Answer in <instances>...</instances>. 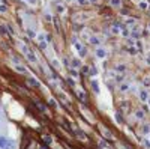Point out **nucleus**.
Listing matches in <instances>:
<instances>
[{
  "label": "nucleus",
  "mask_w": 150,
  "mask_h": 149,
  "mask_svg": "<svg viewBox=\"0 0 150 149\" xmlns=\"http://www.w3.org/2000/svg\"><path fill=\"white\" fill-rule=\"evenodd\" d=\"M0 149H14V142L5 136H0Z\"/></svg>",
  "instance_id": "nucleus-1"
},
{
  "label": "nucleus",
  "mask_w": 150,
  "mask_h": 149,
  "mask_svg": "<svg viewBox=\"0 0 150 149\" xmlns=\"http://www.w3.org/2000/svg\"><path fill=\"white\" fill-rule=\"evenodd\" d=\"M23 53L26 54V59L29 60V62H36V56H35V53L33 51H30L29 50V47H26V45H23Z\"/></svg>",
  "instance_id": "nucleus-2"
},
{
  "label": "nucleus",
  "mask_w": 150,
  "mask_h": 149,
  "mask_svg": "<svg viewBox=\"0 0 150 149\" xmlns=\"http://www.w3.org/2000/svg\"><path fill=\"white\" fill-rule=\"evenodd\" d=\"M27 83H29L32 87H39V81L36 80V78H33V77H29V78H27Z\"/></svg>",
  "instance_id": "nucleus-3"
},
{
  "label": "nucleus",
  "mask_w": 150,
  "mask_h": 149,
  "mask_svg": "<svg viewBox=\"0 0 150 149\" xmlns=\"http://www.w3.org/2000/svg\"><path fill=\"white\" fill-rule=\"evenodd\" d=\"M77 96H78V100H80V101H83V102H86V101H87V96H86V93H84V92H81V91H78V92H77Z\"/></svg>",
  "instance_id": "nucleus-4"
},
{
  "label": "nucleus",
  "mask_w": 150,
  "mask_h": 149,
  "mask_svg": "<svg viewBox=\"0 0 150 149\" xmlns=\"http://www.w3.org/2000/svg\"><path fill=\"white\" fill-rule=\"evenodd\" d=\"M90 84H92V89H93L96 93H98V92H99V83L96 81V80H92V83H90Z\"/></svg>",
  "instance_id": "nucleus-5"
},
{
  "label": "nucleus",
  "mask_w": 150,
  "mask_h": 149,
  "mask_svg": "<svg viewBox=\"0 0 150 149\" xmlns=\"http://www.w3.org/2000/svg\"><path fill=\"white\" fill-rule=\"evenodd\" d=\"M140 98H141V101H149V93L146 91H141L140 92Z\"/></svg>",
  "instance_id": "nucleus-6"
},
{
  "label": "nucleus",
  "mask_w": 150,
  "mask_h": 149,
  "mask_svg": "<svg viewBox=\"0 0 150 149\" xmlns=\"http://www.w3.org/2000/svg\"><path fill=\"white\" fill-rule=\"evenodd\" d=\"M96 56H98V57H101V59H104L105 56H107V53H105V50H102V48H98V50H96Z\"/></svg>",
  "instance_id": "nucleus-7"
},
{
  "label": "nucleus",
  "mask_w": 150,
  "mask_h": 149,
  "mask_svg": "<svg viewBox=\"0 0 150 149\" xmlns=\"http://www.w3.org/2000/svg\"><path fill=\"white\" fill-rule=\"evenodd\" d=\"M15 71H18L21 74H26V72H27V69H26L24 66H21V65H15Z\"/></svg>",
  "instance_id": "nucleus-8"
},
{
  "label": "nucleus",
  "mask_w": 150,
  "mask_h": 149,
  "mask_svg": "<svg viewBox=\"0 0 150 149\" xmlns=\"http://www.w3.org/2000/svg\"><path fill=\"white\" fill-rule=\"evenodd\" d=\"M0 33L3 35V36H8V30H6V24L5 26H0Z\"/></svg>",
  "instance_id": "nucleus-9"
},
{
  "label": "nucleus",
  "mask_w": 150,
  "mask_h": 149,
  "mask_svg": "<svg viewBox=\"0 0 150 149\" xmlns=\"http://www.w3.org/2000/svg\"><path fill=\"white\" fill-rule=\"evenodd\" d=\"M90 42L95 44V45H98V44H101V39L99 38H90Z\"/></svg>",
  "instance_id": "nucleus-10"
},
{
  "label": "nucleus",
  "mask_w": 150,
  "mask_h": 149,
  "mask_svg": "<svg viewBox=\"0 0 150 149\" xmlns=\"http://www.w3.org/2000/svg\"><path fill=\"white\" fill-rule=\"evenodd\" d=\"M150 133V125H144L143 127V134H149Z\"/></svg>",
  "instance_id": "nucleus-11"
},
{
  "label": "nucleus",
  "mask_w": 150,
  "mask_h": 149,
  "mask_svg": "<svg viewBox=\"0 0 150 149\" xmlns=\"http://www.w3.org/2000/svg\"><path fill=\"white\" fill-rule=\"evenodd\" d=\"M135 115H137V118H138V119H143V118H144V113L141 111V110H138V111L135 113Z\"/></svg>",
  "instance_id": "nucleus-12"
},
{
  "label": "nucleus",
  "mask_w": 150,
  "mask_h": 149,
  "mask_svg": "<svg viewBox=\"0 0 150 149\" xmlns=\"http://www.w3.org/2000/svg\"><path fill=\"white\" fill-rule=\"evenodd\" d=\"M111 5H113V6H120L122 2H120V0H111Z\"/></svg>",
  "instance_id": "nucleus-13"
},
{
  "label": "nucleus",
  "mask_w": 150,
  "mask_h": 149,
  "mask_svg": "<svg viewBox=\"0 0 150 149\" xmlns=\"http://www.w3.org/2000/svg\"><path fill=\"white\" fill-rule=\"evenodd\" d=\"M47 44H48V42H44V41H41V44H39L41 50H45V48H47Z\"/></svg>",
  "instance_id": "nucleus-14"
},
{
  "label": "nucleus",
  "mask_w": 150,
  "mask_h": 149,
  "mask_svg": "<svg viewBox=\"0 0 150 149\" xmlns=\"http://www.w3.org/2000/svg\"><path fill=\"white\" fill-rule=\"evenodd\" d=\"M104 136H105V137H108V139H111V134H110V131H108V130H104Z\"/></svg>",
  "instance_id": "nucleus-15"
},
{
  "label": "nucleus",
  "mask_w": 150,
  "mask_h": 149,
  "mask_svg": "<svg viewBox=\"0 0 150 149\" xmlns=\"http://www.w3.org/2000/svg\"><path fill=\"white\" fill-rule=\"evenodd\" d=\"M143 145H144V146H146L147 149H150V142H149V140H147V139H146V140H144V142H143Z\"/></svg>",
  "instance_id": "nucleus-16"
},
{
  "label": "nucleus",
  "mask_w": 150,
  "mask_h": 149,
  "mask_svg": "<svg viewBox=\"0 0 150 149\" xmlns=\"http://www.w3.org/2000/svg\"><path fill=\"white\" fill-rule=\"evenodd\" d=\"M128 87H129V86H128V84L125 83V84H122V86H120V91H126Z\"/></svg>",
  "instance_id": "nucleus-17"
},
{
  "label": "nucleus",
  "mask_w": 150,
  "mask_h": 149,
  "mask_svg": "<svg viewBox=\"0 0 150 149\" xmlns=\"http://www.w3.org/2000/svg\"><path fill=\"white\" fill-rule=\"evenodd\" d=\"M125 69H126V68L123 66V65H119V66H117V71H122V72H123V71H125Z\"/></svg>",
  "instance_id": "nucleus-18"
},
{
  "label": "nucleus",
  "mask_w": 150,
  "mask_h": 149,
  "mask_svg": "<svg viewBox=\"0 0 150 149\" xmlns=\"http://www.w3.org/2000/svg\"><path fill=\"white\" fill-rule=\"evenodd\" d=\"M78 137H80V139H86V134H83V131H78Z\"/></svg>",
  "instance_id": "nucleus-19"
},
{
  "label": "nucleus",
  "mask_w": 150,
  "mask_h": 149,
  "mask_svg": "<svg viewBox=\"0 0 150 149\" xmlns=\"http://www.w3.org/2000/svg\"><path fill=\"white\" fill-rule=\"evenodd\" d=\"M90 74H92V75H96V74H98V71H96L95 68H90Z\"/></svg>",
  "instance_id": "nucleus-20"
},
{
  "label": "nucleus",
  "mask_w": 150,
  "mask_h": 149,
  "mask_svg": "<svg viewBox=\"0 0 150 149\" xmlns=\"http://www.w3.org/2000/svg\"><path fill=\"white\" fill-rule=\"evenodd\" d=\"M0 12H6V6L5 5H0Z\"/></svg>",
  "instance_id": "nucleus-21"
},
{
  "label": "nucleus",
  "mask_w": 150,
  "mask_h": 149,
  "mask_svg": "<svg viewBox=\"0 0 150 149\" xmlns=\"http://www.w3.org/2000/svg\"><path fill=\"white\" fill-rule=\"evenodd\" d=\"M27 33H29L30 38H35V32H33V30H27Z\"/></svg>",
  "instance_id": "nucleus-22"
},
{
  "label": "nucleus",
  "mask_w": 150,
  "mask_h": 149,
  "mask_svg": "<svg viewBox=\"0 0 150 149\" xmlns=\"http://www.w3.org/2000/svg\"><path fill=\"white\" fill-rule=\"evenodd\" d=\"M71 74H72L74 77H78V72L75 71V69H71Z\"/></svg>",
  "instance_id": "nucleus-23"
},
{
  "label": "nucleus",
  "mask_w": 150,
  "mask_h": 149,
  "mask_svg": "<svg viewBox=\"0 0 150 149\" xmlns=\"http://www.w3.org/2000/svg\"><path fill=\"white\" fill-rule=\"evenodd\" d=\"M74 66H75V68H78V66H80V62H78L77 59H74Z\"/></svg>",
  "instance_id": "nucleus-24"
},
{
  "label": "nucleus",
  "mask_w": 150,
  "mask_h": 149,
  "mask_svg": "<svg viewBox=\"0 0 150 149\" xmlns=\"http://www.w3.org/2000/svg\"><path fill=\"white\" fill-rule=\"evenodd\" d=\"M116 119H117V122H122V116L119 115V113H117V115H116Z\"/></svg>",
  "instance_id": "nucleus-25"
},
{
  "label": "nucleus",
  "mask_w": 150,
  "mask_h": 149,
  "mask_svg": "<svg viewBox=\"0 0 150 149\" xmlns=\"http://www.w3.org/2000/svg\"><path fill=\"white\" fill-rule=\"evenodd\" d=\"M78 3H80V5H86L87 0H78Z\"/></svg>",
  "instance_id": "nucleus-26"
},
{
  "label": "nucleus",
  "mask_w": 150,
  "mask_h": 149,
  "mask_svg": "<svg viewBox=\"0 0 150 149\" xmlns=\"http://www.w3.org/2000/svg\"><path fill=\"white\" fill-rule=\"evenodd\" d=\"M44 140H45V142H47V143H50V142H51V139H50V137H47V136H45V137H44Z\"/></svg>",
  "instance_id": "nucleus-27"
},
{
  "label": "nucleus",
  "mask_w": 150,
  "mask_h": 149,
  "mask_svg": "<svg viewBox=\"0 0 150 149\" xmlns=\"http://www.w3.org/2000/svg\"><path fill=\"white\" fill-rule=\"evenodd\" d=\"M26 2H29V3H32V5H35V3H36V0H26Z\"/></svg>",
  "instance_id": "nucleus-28"
},
{
  "label": "nucleus",
  "mask_w": 150,
  "mask_h": 149,
  "mask_svg": "<svg viewBox=\"0 0 150 149\" xmlns=\"http://www.w3.org/2000/svg\"><path fill=\"white\" fill-rule=\"evenodd\" d=\"M140 6L143 8V9H146V8H147V5H146V3H140Z\"/></svg>",
  "instance_id": "nucleus-29"
},
{
  "label": "nucleus",
  "mask_w": 150,
  "mask_h": 149,
  "mask_svg": "<svg viewBox=\"0 0 150 149\" xmlns=\"http://www.w3.org/2000/svg\"><path fill=\"white\" fill-rule=\"evenodd\" d=\"M147 63H149V65H150V54H149V56H147Z\"/></svg>",
  "instance_id": "nucleus-30"
},
{
  "label": "nucleus",
  "mask_w": 150,
  "mask_h": 149,
  "mask_svg": "<svg viewBox=\"0 0 150 149\" xmlns=\"http://www.w3.org/2000/svg\"><path fill=\"white\" fill-rule=\"evenodd\" d=\"M90 2H92V3H96V0H90Z\"/></svg>",
  "instance_id": "nucleus-31"
},
{
  "label": "nucleus",
  "mask_w": 150,
  "mask_h": 149,
  "mask_svg": "<svg viewBox=\"0 0 150 149\" xmlns=\"http://www.w3.org/2000/svg\"><path fill=\"white\" fill-rule=\"evenodd\" d=\"M0 116H2V110H0Z\"/></svg>",
  "instance_id": "nucleus-32"
},
{
  "label": "nucleus",
  "mask_w": 150,
  "mask_h": 149,
  "mask_svg": "<svg viewBox=\"0 0 150 149\" xmlns=\"http://www.w3.org/2000/svg\"><path fill=\"white\" fill-rule=\"evenodd\" d=\"M149 102H150V101H149Z\"/></svg>",
  "instance_id": "nucleus-33"
}]
</instances>
